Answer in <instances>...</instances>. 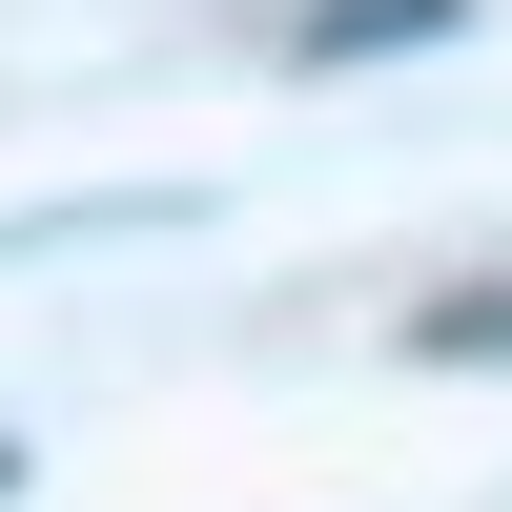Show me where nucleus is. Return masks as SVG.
<instances>
[{
	"label": "nucleus",
	"instance_id": "f257e3e1",
	"mask_svg": "<svg viewBox=\"0 0 512 512\" xmlns=\"http://www.w3.org/2000/svg\"><path fill=\"white\" fill-rule=\"evenodd\" d=\"M472 0H308V62H390V41H451Z\"/></svg>",
	"mask_w": 512,
	"mask_h": 512
}]
</instances>
